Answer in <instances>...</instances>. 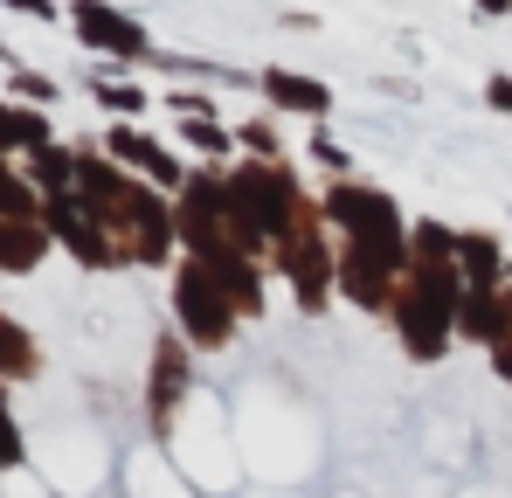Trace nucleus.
<instances>
[{
	"label": "nucleus",
	"mask_w": 512,
	"mask_h": 498,
	"mask_svg": "<svg viewBox=\"0 0 512 498\" xmlns=\"http://www.w3.org/2000/svg\"><path fill=\"white\" fill-rule=\"evenodd\" d=\"M326 215H333V229L346 236V249H374V256H388V263H409V222H402V208H395L381 187H367V180H333Z\"/></svg>",
	"instance_id": "f257e3e1"
},
{
	"label": "nucleus",
	"mask_w": 512,
	"mask_h": 498,
	"mask_svg": "<svg viewBox=\"0 0 512 498\" xmlns=\"http://www.w3.org/2000/svg\"><path fill=\"white\" fill-rule=\"evenodd\" d=\"M173 312H180V326L194 332V346H229V332H236V305L222 298V284L201 263L173 270Z\"/></svg>",
	"instance_id": "f03ea898"
},
{
	"label": "nucleus",
	"mask_w": 512,
	"mask_h": 498,
	"mask_svg": "<svg viewBox=\"0 0 512 498\" xmlns=\"http://www.w3.org/2000/svg\"><path fill=\"white\" fill-rule=\"evenodd\" d=\"M70 21H77V35H84L90 49H104V56H118V63H153L146 28H139V21H125L118 7H104V0H77V7H70Z\"/></svg>",
	"instance_id": "7ed1b4c3"
},
{
	"label": "nucleus",
	"mask_w": 512,
	"mask_h": 498,
	"mask_svg": "<svg viewBox=\"0 0 512 498\" xmlns=\"http://www.w3.org/2000/svg\"><path fill=\"white\" fill-rule=\"evenodd\" d=\"M104 153H111V160H132L153 187H187V166L173 160L160 139H146L139 125H111V132H104Z\"/></svg>",
	"instance_id": "20e7f679"
},
{
	"label": "nucleus",
	"mask_w": 512,
	"mask_h": 498,
	"mask_svg": "<svg viewBox=\"0 0 512 498\" xmlns=\"http://www.w3.org/2000/svg\"><path fill=\"white\" fill-rule=\"evenodd\" d=\"M256 90H263L277 111H298V118H326V111H333V90L319 77H298V70H263Z\"/></svg>",
	"instance_id": "39448f33"
},
{
	"label": "nucleus",
	"mask_w": 512,
	"mask_h": 498,
	"mask_svg": "<svg viewBox=\"0 0 512 498\" xmlns=\"http://www.w3.org/2000/svg\"><path fill=\"white\" fill-rule=\"evenodd\" d=\"M457 326H464V339H478V346H506L512 339V298L506 291H464Z\"/></svg>",
	"instance_id": "423d86ee"
},
{
	"label": "nucleus",
	"mask_w": 512,
	"mask_h": 498,
	"mask_svg": "<svg viewBox=\"0 0 512 498\" xmlns=\"http://www.w3.org/2000/svg\"><path fill=\"white\" fill-rule=\"evenodd\" d=\"M215 284H222V298L236 305V312H263V284H256V270L243 263V249H208V256H194Z\"/></svg>",
	"instance_id": "0eeeda50"
},
{
	"label": "nucleus",
	"mask_w": 512,
	"mask_h": 498,
	"mask_svg": "<svg viewBox=\"0 0 512 498\" xmlns=\"http://www.w3.org/2000/svg\"><path fill=\"white\" fill-rule=\"evenodd\" d=\"M457 270L471 277V291H506V263L492 236H457Z\"/></svg>",
	"instance_id": "6e6552de"
},
{
	"label": "nucleus",
	"mask_w": 512,
	"mask_h": 498,
	"mask_svg": "<svg viewBox=\"0 0 512 498\" xmlns=\"http://www.w3.org/2000/svg\"><path fill=\"white\" fill-rule=\"evenodd\" d=\"M0 146H49V118L42 111H21V104H0Z\"/></svg>",
	"instance_id": "1a4fd4ad"
},
{
	"label": "nucleus",
	"mask_w": 512,
	"mask_h": 498,
	"mask_svg": "<svg viewBox=\"0 0 512 498\" xmlns=\"http://www.w3.org/2000/svg\"><path fill=\"white\" fill-rule=\"evenodd\" d=\"M35 180H42V187H70V180H77V153L42 146V153H35Z\"/></svg>",
	"instance_id": "9d476101"
},
{
	"label": "nucleus",
	"mask_w": 512,
	"mask_h": 498,
	"mask_svg": "<svg viewBox=\"0 0 512 498\" xmlns=\"http://www.w3.org/2000/svg\"><path fill=\"white\" fill-rule=\"evenodd\" d=\"M180 132H187V146H201V153H215V160H229V146H236V139H229L215 118H187Z\"/></svg>",
	"instance_id": "9b49d317"
},
{
	"label": "nucleus",
	"mask_w": 512,
	"mask_h": 498,
	"mask_svg": "<svg viewBox=\"0 0 512 498\" xmlns=\"http://www.w3.org/2000/svg\"><path fill=\"white\" fill-rule=\"evenodd\" d=\"M97 97H104L111 111H146V97H139L132 83H111V77H97Z\"/></svg>",
	"instance_id": "f8f14e48"
},
{
	"label": "nucleus",
	"mask_w": 512,
	"mask_h": 498,
	"mask_svg": "<svg viewBox=\"0 0 512 498\" xmlns=\"http://www.w3.org/2000/svg\"><path fill=\"white\" fill-rule=\"evenodd\" d=\"M312 160L326 166V173H333V180H346V166H353V153H346V146H333V139H326V132H319V139H312Z\"/></svg>",
	"instance_id": "ddd939ff"
},
{
	"label": "nucleus",
	"mask_w": 512,
	"mask_h": 498,
	"mask_svg": "<svg viewBox=\"0 0 512 498\" xmlns=\"http://www.w3.org/2000/svg\"><path fill=\"white\" fill-rule=\"evenodd\" d=\"M0 464H21V429L7 422V402H0Z\"/></svg>",
	"instance_id": "4468645a"
},
{
	"label": "nucleus",
	"mask_w": 512,
	"mask_h": 498,
	"mask_svg": "<svg viewBox=\"0 0 512 498\" xmlns=\"http://www.w3.org/2000/svg\"><path fill=\"white\" fill-rule=\"evenodd\" d=\"M485 104H492V111H506V118H512V77H506V70H499V77L485 83Z\"/></svg>",
	"instance_id": "2eb2a0df"
},
{
	"label": "nucleus",
	"mask_w": 512,
	"mask_h": 498,
	"mask_svg": "<svg viewBox=\"0 0 512 498\" xmlns=\"http://www.w3.org/2000/svg\"><path fill=\"white\" fill-rule=\"evenodd\" d=\"M0 7H14V14H35V21H56V0H0Z\"/></svg>",
	"instance_id": "dca6fc26"
},
{
	"label": "nucleus",
	"mask_w": 512,
	"mask_h": 498,
	"mask_svg": "<svg viewBox=\"0 0 512 498\" xmlns=\"http://www.w3.org/2000/svg\"><path fill=\"white\" fill-rule=\"evenodd\" d=\"M243 146H256V153H270V146H277V132H270V125H243Z\"/></svg>",
	"instance_id": "f3484780"
},
{
	"label": "nucleus",
	"mask_w": 512,
	"mask_h": 498,
	"mask_svg": "<svg viewBox=\"0 0 512 498\" xmlns=\"http://www.w3.org/2000/svg\"><path fill=\"white\" fill-rule=\"evenodd\" d=\"M14 90H21V97H56V83H49V77H14Z\"/></svg>",
	"instance_id": "a211bd4d"
},
{
	"label": "nucleus",
	"mask_w": 512,
	"mask_h": 498,
	"mask_svg": "<svg viewBox=\"0 0 512 498\" xmlns=\"http://www.w3.org/2000/svg\"><path fill=\"white\" fill-rule=\"evenodd\" d=\"M512 0H478V14H506Z\"/></svg>",
	"instance_id": "6ab92c4d"
}]
</instances>
